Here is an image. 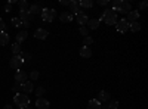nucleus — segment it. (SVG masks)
<instances>
[{
    "label": "nucleus",
    "mask_w": 148,
    "mask_h": 109,
    "mask_svg": "<svg viewBox=\"0 0 148 109\" xmlns=\"http://www.w3.org/2000/svg\"><path fill=\"white\" fill-rule=\"evenodd\" d=\"M98 21H99V22H101V21H105L107 25H116L117 21H119V18H117V12H114L113 9H105Z\"/></svg>",
    "instance_id": "1"
},
{
    "label": "nucleus",
    "mask_w": 148,
    "mask_h": 109,
    "mask_svg": "<svg viewBox=\"0 0 148 109\" xmlns=\"http://www.w3.org/2000/svg\"><path fill=\"white\" fill-rule=\"evenodd\" d=\"M40 15H42V19H43L45 22H53V19L56 18V10H55V9L43 7L42 12H40Z\"/></svg>",
    "instance_id": "2"
},
{
    "label": "nucleus",
    "mask_w": 148,
    "mask_h": 109,
    "mask_svg": "<svg viewBox=\"0 0 148 109\" xmlns=\"http://www.w3.org/2000/svg\"><path fill=\"white\" fill-rule=\"evenodd\" d=\"M14 102H15V105L19 106V108H24V106L30 105L28 96H27V94H21V93H16V94L14 96Z\"/></svg>",
    "instance_id": "3"
},
{
    "label": "nucleus",
    "mask_w": 148,
    "mask_h": 109,
    "mask_svg": "<svg viewBox=\"0 0 148 109\" xmlns=\"http://www.w3.org/2000/svg\"><path fill=\"white\" fill-rule=\"evenodd\" d=\"M22 65H24V60H22V58H21L19 55H14V56L10 58V60H9V66H10L12 69L19 71Z\"/></svg>",
    "instance_id": "4"
},
{
    "label": "nucleus",
    "mask_w": 148,
    "mask_h": 109,
    "mask_svg": "<svg viewBox=\"0 0 148 109\" xmlns=\"http://www.w3.org/2000/svg\"><path fill=\"white\" fill-rule=\"evenodd\" d=\"M68 7H70L71 15H74V16H76L77 14H82V12H83V9L80 7V5H79V2H77V0H70Z\"/></svg>",
    "instance_id": "5"
},
{
    "label": "nucleus",
    "mask_w": 148,
    "mask_h": 109,
    "mask_svg": "<svg viewBox=\"0 0 148 109\" xmlns=\"http://www.w3.org/2000/svg\"><path fill=\"white\" fill-rule=\"evenodd\" d=\"M116 30H117L119 32H127V30H129V22H127L125 18L119 19L117 24H116Z\"/></svg>",
    "instance_id": "6"
},
{
    "label": "nucleus",
    "mask_w": 148,
    "mask_h": 109,
    "mask_svg": "<svg viewBox=\"0 0 148 109\" xmlns=\"http://www.w3.org/2000/svg\"><path fill=\"white\" fill-rule=\"evenodd\" d=\"M110 97H111V94H110V91H107V90H101L99 93H98V102L99 103H107L108 100H110Z\"/></svg>",
    "instance_id": "7"
},
{
    "label": "nucleus",
    "mask_w": 148,
    "mask_h": 109,
    "mask_svg": "<svg viewBox=\"0 0 148 109\" xmlns=\"http://www.w3.org/2000/svg\"><path fill=\"white\" fill-rule=\"evenodd\" d=\"M130 10H132V5L127 2V0H121L120 7H119L117 12H120V14H129Z\"/></svg>",
    "instance_id": "8"
},
{
    "label": "nucleus",
    "mask_w": 148,
    "mask_h": 109,
    "mask_svg": "<svg viewBox=\"0 0 148 109\" xmlns=\"http://www.w3.org/2000/svg\"><path fill=\"white\" fill-rule=\"evenodd\" d=\"M27 78H28V74L25 71H18L16 74H15V81L16 83H19V84H24L27 81Z\"/></svg>",
    "instance_id": "9"
},
{
    "label": "nucleus",
    "mask_w": 148,
    "mask_h": 109,
    "mask_svg": "<svg viewBox=\"0 0 148 109\" xmlns=\"http://www.w3.org/2000/svg\"><path fill=\"white\" fill-rule=\"evenodd\" d=\"M47 35H49V31L45 30V28H37L36 32H34V37H36V39H39V40H45V39H47Z\"/></svg>",
    "instance_id": "10"
},
{
    "label": "nucleus",
    "mask_w": 148,
    "mask_h": 109,
    "mask_svg": "<svg viewBox=\"0 0 148 109\" xmlns=\"http://www.w3.org/2000/svg\"><path fill=\"white\" fill-rule=\"evenodd\" d=\"M76 21H77V24H80V27H84V24H88V21H89V16L84 12H82V14L76 15Z\"/></svg>",
    "instance_id": "11"
},
{
    "label": "nucleus",
    "mask_w": 148,
    "mask_h": 109,
    "mask_svg": "<svg viewBox=\"0 0 148 109\" xmlns=\"http://www.w3.org/2000/svg\"><path fill=\"white\" fill-rule=\"evenodd\" d=\"M139 15H141V14H139L138 10H130L129 14H127V19H126V21H127L129 24H130V22H138V21H139Z\"/></svg>",
    "instance_id": "12"
},
{
    "label": "nucleus",
    "mask_w": 148,
    "mask_h": 109,
    "mask_svg": "<svg viewBox=\"0 0 148 109\" xmlns=\"http://www.w3.org/2000/svg\"><path fill=\"white\" fill-rule=\"evenodd\" d=\"M36 106H37V109H49L51 103H49V100H46L43 97H39L36 100Z\"/></svg>",
    "instance_id": "13"
},
{
    "label": "nucleus",
    "mask_w": 148,
    "mask_h": 109,
    "mask_svg": "<svg viewBox=\"0 0 148 109\" xmlns=\"http://www.w3.org/2000/svg\"><path fill=\"white\" fill-rule=\"evenodd\" d=\"M73 19H74V15H71L70 12H62V14L59 15V21H61V22H64V24L71 22Z\"/></svg>",
    "instance_id": "14"
},
{
    "label": "nucleus",
    "mask_w": 148,
    "mask_h": 109,
    "mask_svg": "<svg viewBox=\"0 0 148 109\" xmlns=\"http://www.w3.org/2000/svg\"><path fill=\"white\" fill-rule=\"evenodd\" d=\"M80 56H82V58H84V59L92 58V50H90V47L82 46V47H80Z\"/></svg>",
    "instance_id": "15"
},
{
    "label": "nucleus",
    "mask_w": 148,
    "mask_h": 109,
    "mask_svg": "<svg viewBox=\"0 0 148 109\" xmlns=\"http://www.w3.org/2000/svg\"><path fill=\"white\" fill-rule=\"evenodd\" d=\"M22 22H30L31 21V14L28 10H19V16H18Z\"/></svg>",
    "instance_id": "16"
},
{
    "label": "nucleus",
    "mask_w": 148,
    "mask_h": 109,
    "mask_svg": "<svg viewBox=\"0 0 148 109\" xmlns=\"http://www.w3.org/2000/svg\"><path fill=\"white\" fill-rule=\"evenodd\" d=\"M28 12H30L31 15L40 14V12H42V5H40V3H33V5H30V7H28Z\"/></svg>",
    "instance_id": "17"
},
{
    "label": "nucleus",
    "mask_w": 148,
    "mask_h": 109,
    "mask_svg": "<svg viewBox=\"0 0 148 109\" xmlns=\"http://www.w3.org/2000/svg\"><path fill=\"white\" fill-rule=\"evenodd\" d=\"M27 37H28V32H27V30H22V31H19V32L16 34V43H18V44H21L22 41H25V40H27Z\"/></svg>",
    "instance_id": "18"
},
{
    "label": "nucleus",
    "mask_w": 148,
    "mask_h": 109,
    "mask_svg": "<svg viewBox=\"0 0 148 109\" xmlns=\"http://www.w3.org/2000/svg\"><path fill=\"white\" fill-rule=\"evenodd\" d=\"M9 40H10V35H9L6 31L0 32V46H6V44H9Z\"/></svg>",
    "instance_id": "19"
},
{
    "label": "nucleus",
    "mask_w": 148,
    "mask_h": 109,
    "mask_svg": "<svg viewBox=\"0 0 148 109\" xmlns=\"http://www.w3.org/2000/svg\"><path fill=\"white\" fill-rule=\"evenodd\" d=\"M88 109H102V103H99L96 99H90L88 102Z\"/></svg>",
    "instance_id": "20"
},
{
    "label": "nucleus",
    "mask_w": 148,
    "mask_h": 109,
    "mask_svg": "<svg viewBox=\"0 0 148 109\" xmlns=\"http://www.w3.org/2000/svg\"><path fill=\"white\" fill-rule=\"evenodd\" d=\"M34 90V86H33V81H25L22 84V91L24 93H31Z\"/></svg>",
    "instance_id": "21"
},
{
    "label": "nucleus",
    "mask_w": 148,
    "mask_h": 109,
    "mask_svg": "<svg viewBox=\"0 0 148 109\" xmlns=\"http://www.w3.org/2000/svg\"><path fill=\"white\" fill-rule=\"evenodd\" d=\"M99 21L98 19H95V18H92V19H89L88 21V27H89V30H98L99 28Z\"/></svg>",
    "instance_id": "22"
},
{
    "label": "nucleus",
    "mask_w": 148,
    "mask_h": 109,
    "mask_svg": "<svg viewBox=\"0 0 148 109\" xmlns=\"http://www.w3.org/2000/svg\"><path fill=\"white\" fill-rule=\"evenodd\" d=\"M79 5H80L82 9H90V7H93V2H92V0H80Z\"/></svg>",
    "instance_id": "23"
},
{
    "label": "nucleus",
    "mask_w": 148,
    "mask_h": 109,
    "mask_svg": "<svg viewBox=\"0 0 148 109\" xmlns=\"http://www.w3.org/2000/svg\"><path fill=\"white\" fill-rule=\"evenodd\" d=\"M129 30H130L132 32H138V31L141 30V24H139V21H138V22H130V24H129Z\"/></svg>",
    "instance_id": "24"
},
{
    "label": "nucleus",
    "mask_w": 148,
    "mask_h": 109,
    "mask_svg": "<svg viewBox=\"0 0 148 109\" xmlns=\"http://www.w3.org/2000/svg\"><path fill=\"white\" fill-rule=\"evenodd\" d=\"M104 109H119V102L117 100H108V103L104 106Z\"/></svg>",
    "instance_id": "25"
},
{
    "label": "nucleus",
    "mask_w": 148,
    "mask_h": 109,
    "mask_svg": "<svg viewBox=\"0 0 148 109\" xmlns=\"http://www.w3.org/2000/svg\"><path fill=\"white\" fill-rule=\"evenodd\" d=\"M10 50H12V53L14 55H19L22 50H21V44H18V43H14L10 46Z\"/></svg>",
    "instance_id": "26"
},
{
    "label": "nucleus",
    "mask_w": 148,
    "mask_h": 109,
    "mask_svg": "<svg viewBox=\"0 0 148 109\" xmlns=\"http://www.w3.org/2000/svg\"><path fill=\"white\" fill-rule=\"evenodd\" d=\"M16 3H18V6H19V10H28V7H30V5H28L27 0H19V2H16Z\"/></svg>",
    "instance_id": "27"
},
{
    "label": "nucleus",
    "mask_w": 148,
    "mask_h": 109,
    "mask_svg": "<svg viewBox=\"0 0 148 109\" xmlns=\"http://www.w3.org/2000/svg\"><path fill=\"white\" fill-rule=\"evenodd\" d=\"M19 56L22 58L24 64H25V62H30V60H31V55H30L28 52H21V53H19Z\"/></svg>",
    "instance_id": "28"
},
{
    "label": "nucleus",
    "mask_w": 148,
    "mask_h": 109,
    "mask_svg": "<svg viewBox=\"0 0 148 109\" xmlns=\"http://www.w3.org/2000/svg\"><path fill=\"white\" fill-rule=\"evenodd\" d=\"M28 77L31 78V81H36V80H39V77H40V74H39V71H36V69H33L30 74H28Z\"/></svg>",
    "instance_id": "29"
},
{
    "label": "nucleus",
    "mask_w": 148,
    "mask_h": 109,
    "mask_svg": "<svg viewBox=\"0 0 148 109\" xmlns=\"http://www.w3.org/2000/svg\"><path fill=\"white\" fill-rule=\"evenodd\" d=\"M92 43H93V39L90 37V35H88V37H83V46L89 47V46H90Z\"/></svg>",
    "instance_id": "30"
},
{
    "label": "nucleus",
    "mask_w": 148,
    "mask_h": 109,
    "mask_svg": "<svg viewBox=\"0 0 148 109\" xmlns=\"http://www.w3.org/2000/svg\"><path fill=\"white\" fill-rule=\"evenodd\" d=\"M21 90H22V84L15 83V84H14V87H12V91H14V93L16 94V93H21Z\"/></svg>",
    "instance_id": "31"
},
{
    "label": "nucleus",
    "mask_w": 148,
    "mask_h": 109,
    "mask_svg": "<svg viewBox=\"0 0 148 109\" xmlns=\"http://www.w3.org/2000/svg\"><path fill=\"white\" fill-rule=\"evenodd\" d=\"M120 3H121V0H113V2H111V6H113V10H114V12H116V10H119Z\"/></svg>",
    "instance_id": "32"
},
{
    "label": "nucleus",
    "mask_w": 148,
    "mask_h": 109,
    "mask_svg": "<svg viewBox=\"0 0 148 109\" xmlns=\"http://www.w3.org/2000/svg\"><path fill=\"white\" fill-rule=\"evenodd\" d=\"M12 25L16 27V28H19V27L22 25V21H21L19 18H14V19H12Z\"/></svg>",
    "instance_id": "33"
},
{
    "label": "nucleus",
    "mask_w": 148,
    "mask_h": 109,
    "mask_svg": "<svg viewBox=\"0 0 148 109\" xmlns=\"http://www.w3.org/2000/svg\"><path fill=\"white\" fill-rule=\"evenodd\" d=\"M45 91H46L45 87H37L36 89V96H37V97H42V96L45 94Z\"/></svg>",
    "instance_id": "34"
},
{
    "label": "nucleus",
    "mask_w": 148,
    "mask_h": 109,
    "mask_svg": "<svg viewBox=\"0 0 148 109\" xmlns=\"http://www.w3.org/2000/svg\"><path fill=\"white\" fill-rule=\"evenodd\" d=\"M79 31H80V34L83 35V37H88L89 35V28H86V27H80Z\"/></svg>",
    "instance_id": "35"
},
{
    "label": "nucleus",
    "mask_w": 148,
    "mask_h": 109,
    "mask_svg": "<svg viewBox=\"0 0 148 109\" xmlns=\"http://www.w3.org/2000/svg\"><path fill=\"white\" fill-rule=\"evenodd\" d=\"M138 7H139V9H138V12H139V10H145V9L148 7V2H147V0H142V2L138 5Z\"/></svg>",
    "instance_id": "36"
},
{
    "label": "nucleus",
    "mask_w": 148,
    "mask_h": 109,
    "mask_svg": "<svg viewBox=\"0 0 148 109\" xmlns=\"http://www.w3.org/2000/svg\"><path fill=\"white\" fill-rule=\"evenodd\" d=\"M5 30H6V24H5V21L2 18H0V32H3Z\"/></svg>",
    "instance_id": "37"
},
{
    "label": "nucleus",
    "mask_w": 148,
    "mask_h": 109,
    "mask_svg": "<svg viewBox=\"0 0 148 109\" xmlns=\"http://www.w3.org/2000/svg\"><path fill=\"white\" fill-rule=\"evenodd\" d=\"M5 12H6V14H10V12H12V5H10V3H8V5L5 6Z\"/></svg>",
    "instance_id": "38"
},
{
    "label": "nucleus",
    "mask_w": 148,
    "mask_h": 109,
    "mask_svg": "<svg viewBox=\"0 0 148 109\" xmlns=\"http://www.w3.org/2000/svg\"><path fill=\"white\" fill-rule=\"evenodd\" d=\"M98 5H99V6H107V5H108V0H99V2H98Z\"/></svg>",
    "instance_id": "39"
},
{
    "label": "nucleus",
    "mask_w": 148,
    "mask_h": 109,
    "mask_svg": "<svg viewBox=\"0 0 148 109\" xmlns=\"http://www.w3.org/2000/svg\"><path fill=\"white\" fill-rule=\"evenodd\" d=\"M59 3L62 5V6H68V3H70V0H61Z\"/></svg>",
    "instance_id": "40"
},
{
    "label": "nucleus",
    "mask_w": 148,
    "mask_h": 109,
    "mask_svg": "<svg viewBox=\"0 0 148 109\" xmlns=\"http://www.w3.org/2000/svg\"><path fill=\"white\" fill-rule=\"evenodd\" d=\"M30 25H31V24H30V22H22V27H24V28H28Z\"/></svg>",
    "instance_id": "41"
},
{
    "label": "nucleus",
    "mask_w": 148,
    "mask_h": 109,
    "mask_svg": "<svg viewBox=\"0 0 148 109\" xmlns=\"http://www.w3.org/2000/svg\"><path fill=\"white\" fill-rule=\"evenodd\" d=\"M3 109H14V108H12L10 105H6V106H3Z\"/></svg>",
    "instance_id": "42"
},
{
    "label": "nucleus",
    "mask_w": 148,
    "mask_h": 109,
    "mask_svg": "<svg viewBox=\"0 0 148 109\" xmlns=\"http://www.w3.org/2000/svg\"><path fill=\"white\" fill-rule=\"evenodd\" d=\"M22 109H33V106H28V105H27V106H24Z\"/></svg>",
    "instance_id": "43"
},
{
    "label": "nucleus",
    "mask_w": 148,
    "mask_h": 109,
    "mask_svg": "<svg viewBox=\"0 0 148 109\" xmlns=\"http://www.w3.org/2000/svg\"><path fill=\"white\" fill-rule=\"evenodd\" d=\"M18 109H22V108H18Z\"/></svg>",
    "instance_id": "44"
}]
</instances>
